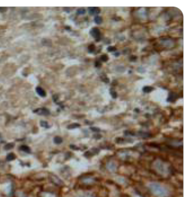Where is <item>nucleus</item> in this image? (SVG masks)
<instances>
[{
	"instance_id": "obj_3",
	"label": "nucleus",
	"mask_w": 190,
	"mask_h": 197,
	"mask_svg": "<svg viewBox=\"0 0 190 197\" xmlns=\"http://www.w3.org/2000/svg\"><path fill=\"white\" fill-rule=\"evenodd\" d=\"M15 159V155L13 153H10L9 154L7 155L6 157V159L7 161H11L14 160Z\"/></svg>"
},
{
	"instance_id": "obj_4",
	"label": "nucleus",
	"mask_w": 190,
	"mask_h": 197,
	"mask_svg": "<svg viewBox=\"0 0 190 197\" xmlns=\"http://www.w3.org/2000/svg\"><path fill=\"white\" fill-rule=\"evenodd\" d=\"M14 146H15V145L13 143H9V144H7L6 146H4V149H6V150H10V149H12L13 148H14Z\"/></svg>"
},
{
	"instance_id": "obj_2",
	"label": "nucleus",
	"mask_w": 190,
	"mask_h": 197,
	"mask_svg": "<svg viewBox=\"0 0 190 197\" xmlns=\"http://www.w3.org/2000/svg\"><path fill=\"white\" fill-rule=\"evenodd\" d=\"M20 150L23 151H25L26 153H30V149L29 146H20Z\"/></svg>"
},
{
	"instance_id": "obj_6",
	"label": "nucleus",
	"mask_w": 190,
	"mask_h": 197,
	"mask_svg": "<svg viewBox=\"0 0 190 197\" xmlns=\"http://www.w3.org/2000/svg\"><path fill=\"white\" fill-rule=\"evenodd\" d=\"M41 126H42L43 127H46V126H48L47 123H46V122L45 123V121H41Z\"/></svg>"
},
{
	"instance_id": "obj_1",
	"label": "nucleus",
	"mask_w": 190,
	"mask_h": 197,
	"mask_svg": "<svg viewBox=\"0 0 190 197\" xmlns=\"http://www.w3.org/2000/svg\"><path fill=\"white\" fill-rule=\"evenodd\" d=\"M148 187L157 197H166L168 194L167 190L159 183H152L148 185Z\"/></svg>"
},
{
	"instance_id": "obj_5",
	"label": "nucleus",
	"mask_w": 190,
	"mask_h": 197,
	"mask_svg": "<svg viewBox=\"0 0 190 197\" xmlns=\"http://www.w3.org/2000/svg\"><path fill=\"white\" fill-rule=\"evenodd\" d=\"M54 142L55 144H60L62 142V139L60 137H54Z\"/></svg>"
},
{
	"instance_id": "obj_7",
	"label": "nucleus",
	"mask_w": 190,
	"mask_h": 197,
	"mask_svg": "<svg viewBox=\"0 0 190 197\" xmlns=\"http://www.w3.org/2000/svg\"></svg>"
}]
</instances>
